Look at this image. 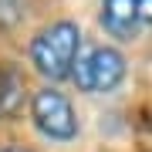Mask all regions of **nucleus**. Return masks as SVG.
I'll use <instances>...</instances> for the list:
<instances>
[{
  "label": "nucleus",
  "instance_id": "2",
  "mask_svg": "<svg viewBox=\"0 0 152 152\" xmlns=\"http://www.w3.org/2000/svg\"><path fill=\"white\" fill-rule=\"evenodd\" d=\"M27 118L41 139L54 142V145H68L81 135V118H78L75 102L61 91L58 85H41L31 91L27 102Z\"/></svg>",
  "mask_w": 152,
  "mask_h": 152
},
{
  "label": "nucleus",
  "instance_id": "6",
  "mask_svg": "<svg viewBox=\"0 0 152 152\" xmlns=\"http://www.w3.org/2000/svg\"><path fill=\"white\" fill-rule=\"evenodd\" d=\"M24 17H27L24 0H0V27H17Z\"/></svg>",
  "mask_w": 152,
  "mask_h": 152
},
{
  "label": "nucleus",
  "instance_id": "4",
  "mask_svg": "<svg viewBox=\"0 0 152 152\" xmlns=\"http://www.w3.org/2000/svg\"><path fill=\"white\" fill-rule=\"evenodd\" d=\"M98 27L115 44H129L142 34L139 0H98Z\"/></svg>",
  "mask_w": 152,
  "mask_h": 152
},
{
  "label": "nucleus",
  "instance_id": "8",
  "mask_svg": "<svg viewBox=\"0 0 152 152\" xmlns=\"http://www.w3.org/2000/svg\"><path fill=\"white\" fill-rule=\"evenodd\" d=\"M0 152H34V149H24V145H0Z\"/></svg>",
  "mask_w": 152,
  "mask_h": 152
},
{
  "label": "nucleus",
  "instance_id": "1",
  "mask_svg": "<svg viewBox=\"0 0 152 152\" xmlns=\"http://www.w3.org/2000/svg\"><path fill=\"white\" fill-rule=\"evenodd\" d=\"M81 51H85L81 24L71 17H58L31 37L27 61L48 85H58V81H71V71H75Z\"/></svg>",
  "mask_w": 152,
  "mask_h": 152
},
{
  "label": "nucleus",
  "instance_id": "5",
  "mask_svg": "<svg viewBox=\"0 0 152 152\" xmlns=\"http://www.w3.org/2000/svg\"><path fill=\"white\" fill-rule=\"evenodd\" d=\"M27 102H31V88L24 71L14 68L10 61H0V122L20 118Z\"/></svg>",
  "mask_w": 152,
  "mask_h": 152
},
{
  "label": "nucleus",
  "instance_id": "3",
  "mask_svg": "<svg viewBox=\"0 0 152 152\" xmlns=\"http://www.w3.org/2000/svg\"><path fill=\"white\" fill-rule=\"evenodd\" d=\"M125 78H129V58L115 44L85 48L75 71H71L75 88L85 91V95H112V91H118L125 85Z\"/></svg>",
  "mask_w": 152,
  "mask_h": 152
},
{
  "label": "nucleus",
  "instance_id": "7",
  "mask_svg": "<svg viewBox=\"0 0 152 152\" xmlns=\"http://www.w3.org/2000/svg\"><path fill=\"white\" fill-rule=\"evenodd\" d=\"M139 20H142V31L152 27V0H139Z\"/></svg>",
  "mask_w": 152,
  "mask_h": 152
}]
</instances>
